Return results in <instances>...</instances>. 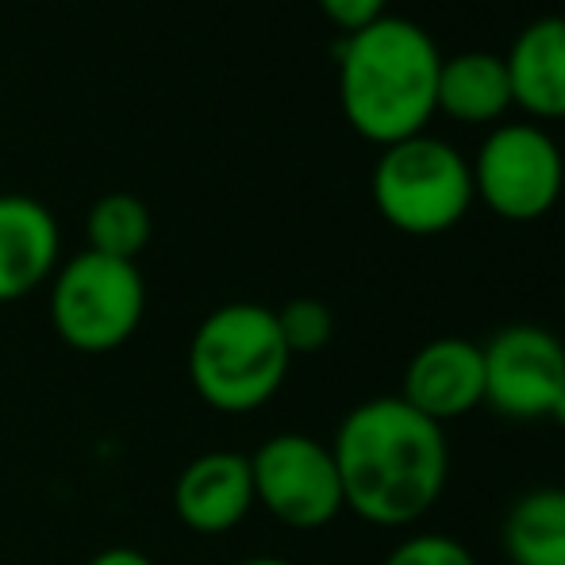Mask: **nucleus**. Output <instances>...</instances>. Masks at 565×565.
Wrapping results in <instances>:
<instances>
[{
  "instance_id": "7ed1b4c3",
  "label": "nucleus",
  "mask_w": 565,
  "mask_h": 565,
  "mask_svg": "<svg viewBox=\"0 0 565 565\" xmlns=\"http://www.w3.org/2000/svg\"><path fill=\"white\" fill-rule=\"evenodd\" d=\"M292 354L266 305L235 300L201 320L189 342V381L209 408L224 416L258 412L281 393Z\"/></svg>"
},
{
  "instance_id": "412c9836",
  "label": "nucleus",
  "mask_w": 565,
  "mask_h": 565,
  "mask_svg": "<svg viewBox=\"0 0 565 565\" xmlns=\"http://www.w3.org/2000/svg\"><path fill=\"white\" fill-rule=\"evenodd\" d=\"M235 565H292V562L274 558V554H258V558H243V562H235Z\"/></svg>"
},
{
  "instance_id": "ddd939ff",
  "label": "nucleus",
  "mask_w": 565,
  "mask_h": 565,
  "mask_svg": "<svg viewBox=\"0 0 565 565\" xmlns=\"http://www.w3.org/2000/svg\"><path fill=\"white\" fill-rule=\"evenodd\" d=\"M435 108L447 113L454 124H466V127L504 124V116L515 108L504 54L461 51L454 58H443Z\"/></svg>"
},
{
  "instance_id": "a211bd4d",
  "label": "nucleus",
  "mask_w": 565,
  "mask_h": 565,
  "mask_svg": "<svg viewBox=\"0 0 565 565\" xmlns=\"http://www.w3.org/2000/svg\"><path fill=\"white\" fill-rule=\"evenodd\" d=\"M316 4L342 35H354V31L370 28L373 20L388 15V0H316Z\"/></svg>"
},
{
  "instance_id": "423d86ee",
  "label": "nucleus",
  "mask_w": 565,
  "mask_h": 565,
  "mask_svg": "<svg viewBox=\"0 0 565 565\" xmlns=\"http://www.w3.org/2000/svg\"><path fill=\"white\" fill-rule=\"evenodd\" d=\"M469 173H473V196L492 216L508 224H531L558 204L565 158L543 124L504 119L484 135Z\"/></svg>"
},
{
  "instance_id": "dca6fc26",
  "label": "nucleus",
  "mask_w": 565,
  "mask_h": 565,
  "mask_svg": "<svg viewBox=\"0 0 565 565\" xmlns=\"http://www.w3.org/2000/svg\"><path fill=\"white\" fill-rule=\"evenodd\" d=\"M274 312H277V328H281V339L292 358L320 354L331 342V335H335V316L316 297H297L285 308H274Z\"/></svg>"
},
{
  "instance_id": "6e6552de",
  "label": "nucleus",
  "mask_w": 565,
  "mask_h": 565,
  "mask_svg": "<svg viewBox=\"0 0 565 565\" xmlns=\"http://www.w3.org/2000/svg\"><path fill=\"white\" fill-rule=\"evenodd\" d=\"M484 404L504 419H546L565 381V347L554 331L512 323L481 347Z\"/></svg>"
},
{
  "instance_id": "f03ea898",
  "label": "nucleus",
  "mask_w": 565,
  "mask_h": 565,
  "mask_svg": "<svg viewBox=\"0 0 565 565\" xmlns=\"http://www.w3.org/2000/svg\"><path fill=\"white\" fill-rule=\"evenodd\" d=\"M339 108L362 139L381 150L424 135L439 93L443 51L408 15H381L335 46Z\"/></svg>"
},
{
  "instance_id": "f3484780",
  "label": "nucleus",
  "mask_w": 565,
  "mask_h": 565,
  "mask_svg": "<svg viewBox=\"0 0 565 565\" xmlns=\"http://www.w3.org/2000/svg\"><path fill=\"white\" fill-rule=\"evenodd\" d=\"M381 565H477L466 543L450 535H435V531H419V535L396 543L393 551L381 558Z\"/></svg>"
},
{
  "instance_id": "39448f33",
  "label": "nucleus",
  "mask_w": 565,
  "mask_h": 565,
  "mask_svg": "<svg viewBox=\"0 0 565 565\" xmlns=\"http://www.w3.org/2000/svg\"><path fill=\"white\" fill-rule=\"evenodd\" d=\"M147 285L135 262L108 258L85 246L54 269L51 323L66 347L82 354H113L139 331Z\"/></svg>"
},
{
  "instance_id": "f257e3e1",
  "label": "nucleus",
  "mask_w": 565,
  "mask_h": 565,
  "mask_svg": "<svg viewBox=\"0 0 565 565\" xmlns=\"http://www.w3.org/2000/svg\"><path fill=\"white\" fill-rule=\"evenodd\" d=\"M342 504L373 527H412L443 500L450 443L401 396H373L342 416L335 439Z\"/></svg>"
},
{
  "instance_id": "6ab92c4d",
  "label": "nucleus",
  "mask_w": 565,
  "mask_h": 565,
  "mask_svg": "<svg viewBox=\"0 0 565 565\" xmlns=\"http://www.w3.org/2000/svg\"><path fill=\"white\" fill-rule=\"evenodd\" d=\"M89 565H154L142 551H131V546H108V551L93 554Z\"/></svg>"
},
{
  "instance_id": "1a4fd4ad",
  "label": "nucleus",
  "mask_w": 565,
  "mask_h": 565,
  "mask_svg": "<svg viewBox=\"0 0 565 565\" xmlns=\"http://www.w3.org/2000/svg\"><path fill=\"white\" fill-rule=\"evenodd\" d=\"M404 404L419 416L435 419L439 427L466 419L484 404V354L481 342L443 335L431 339L412 354L404 370Z\"/></svg>"
},
{
  "instance_id": "20e7f679",
  "label": "nucleus",
  "mask_w": 565,
  "mask_h": 565,
  "mask_svg": "<svg viewBox=\"0 0 565 565\" xmlns=\"http://www.w3.org/2000/svg\"><path fill=\"white\" fill-rule=\"evenodd\" d=\"M370 193L373 209L388 227L416 238L458 227L477 201L469 162L447 139H435L427 131L381 150Z\"/></svg>"
},
{
  "instance_id": "9d476101",
  "label": "nucleus",
  "mask_w": 565,
  "mask_h": 565,
  "mask_svg": "<svg viewBox=\"0 0 565 565\" xmlns=\"http://www.w3.org/2000/svg\"><path fill=\"white\" fill-rule=\"evenodd\" d=\"M250 458L235 450H209L193 458L173 481V512L193 535H227L250 515Z\"/></svg>"
},
{
  "instance_id": "aec40b11",
  "label": "nucleus",
  "mask_w": 565,
  "mask_h": 565,
  "mask_svg": "<svg viewBox=\"0 0 565 565\" xmlns=\"http://www.w3.org/2000/svg\"><path fill=\"white\" fill-rule=\"evenodd\" d=\"M546 419H554L558 427H565V381H562V388H558V396H554V404H551V416Z\"/></svg>"
},
{
  "instance_id": "4468645a",
  "label": "nucleus",
  "mask_w": 565,
  "mask_h": 565,
  "mask_svg": "<svg viewBox=\"0 0 565 565\" xmlns=\"http://www.w3.org/2000/svg\"><path fill=\"white\" fill-rule=\"evenodd\" d=\"M500 543L512 565H565V489H531L508 508Z\"/></svg>"
},
{
  "instance_id": "9b49d317",
  "label": "nucleus",
  "mask_w": 565,
  "mask_h": 565,
  "mask_svg": "<svg viewBox=\"0 0 565 565\" xmlns=\"http://www.w3.org/2000/svg\"><path fill=\"white\" fill-rule=\"evenodd\" d=\"M58 224L35 196H0V305L35 292L58 269Z\"/></svg>"
},
{
  "instance_id": "2eb2a0df",
  "label": "nucleus",
  "mask_w": 565,
  "mask_h": 565,
  "mask_svg": "<svg viewBox=\"0 0 565 565\" xmlns=\"http://www.w3.org/2000/svg\"><path fill=\"white\" fill-rule=\"evenodd\" d=\"M150 209L135 193H108L85 216V238H89V250L108 254V258L135 262L142 254V246L150 243Z\"/></svg>"
},
{
  "instance_id": "0eeeda50",
  "label": "nucleus",
  "mask_w": 565,
  "mask_h": 565,
  "mask_svg": "<svg viewBox=\"0 0 565 565\" xmlns=\"http://www.w3.org/2000/svg\"><path fill=\"white\" fill-rule=\"evenodd\" d=\"M254 504L292 531H320L339 520L342 481L328 443L281 431L250 454Z\"/></svg>"
},
{
  "instance_id": "f8f14e48",
  "label": "nucleus",
  "mask_w": 565,
  "mask_h": 565,
  "mask_svg": "<svg viewBox=\"0 0 565 565\" xmlns=\"http://www.w3.org/2000/svg\"><path fill=\"white\" fill-rule=\"evenodd\" d=\"M515 108L531 124L565 119V15H539L523 23L504 54Z\"/></svg>"
}]
</instances>
